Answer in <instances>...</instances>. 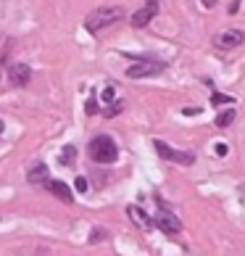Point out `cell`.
I'll use <instances>...</instances> for the list:
<instances>
[{
    "instance_id": "cell-17",
    "label": "cell",
    "mask_w": 245,
    "mask_h": 256,
    "mask_svg": "<svg viewBox=\"0 0 245 256\" xmlns=\"http://www.w3.org/2000/svg\"><path fill=\"white\" fill-rule=\"evenodd\" d=\"M77 190H79V193L87 190V180H84V177H77Z\"/></svg>"
},
{
    "instance_id": "cell-9",
    "label": "cell",
    "mask_w": 245,
    "mask_h": 256,
    "mask_svg": "<svg viewBox=\"0 0 245 256\" xmlns=\"http://www.w3.org/2000/svg\"><path fill=\"white\" fill-rule=\"evenodd\" d=\"M45 188L55 196V198H61V201H66V204H71L74 201V196H71V188L66 185V182H61V180H48L45 182Z\"/></svg>"
},
{
    "instance_id": "cell-18",
    "label": "cell",
    "mask_w": 245,
    "mask_h": 256,
    "mask_svg": "<svg viewBox=\"0 0 245 256\" xmlns=\"http://www.w3.org/2000/svg\"><path fill=\"white\" fill-rule=\"evenodd\" d=\"M119 111H121V103H116V106H111V108L106 111V116H116Z\"/></svg>"
},
{
    "instance_id": "cell-14",
    "label": "cell",
    "mask_w": 245,
    "mask_h": 256,
    "mask_svg": "<svg viewBox=\"0 0 245 256\" xmlns=\"http://www.w3.org/2000/svg\"><path fill=\"white\" fill-rule=\"evenodd\" d=\"M108 238V232L103 230V227H95V230L90 232V243H100V240H106Z\"/></svg>"
},
{
    "instance_id": "cell-7",
    "label": "cell",
    "mask_w": 245,
    "mask_h": 256,
    "mask_svg": "<svg viewBox=\"0 0 245 256\" xmlns=\"http://www.w3.org/2000/svg\"><path fill=\"white\" fill-rule=\"evenodd\" d=\"M243 40H245V34L240 30H227V32H222V34L214 37V45H216V48H240Z\"/></svg>"
},
{
    "instance_id": "cell-13",
    "label": "cell",
    "mask_w": 245,
    "mask_h": 256,
    "mask_svg": "<svg viewBox=\"0 0 245 256\" xmlns=\"http://www.w3.org/2000/svg\"><path fill=\"white\" fill-rule=\"evenodd\" d=\"M235 122V111L230 108V111H222L219 116H216V127H230Z\"/></svg>"
},
{
    "instance_id": "cell-21",
    "label": "cell",
    "mask_w": 245,
    "mask_h": 256,
    "mask_svg": "<svg viewBox=\"0 0 245 256\" xmlns=\"http://www.w3.org/2000/svg\"><path fill=\"white\" fill-rule=\"evenodd\" d=\"M182 114H185V116H195V114H198V108H193V106H190V108H185Z\"/></svg>"
},
{
    "instance_id": "cell-11",
    "label": "cell",
    "mask_w": 245,
    "mask_h": 256,
    "mask_svg": "<svg viewBox=\"0 0 245 256\" xmlns=\"http://www.w3.org/2000/svg\"><path fill=\"white\" fill-rule=\"evenodd\" d=\"M29 182H48V166L45 164H34L32 169H29Z\"/></svg>"
},
{
    "instance_id": "cell-2",
    "label": "cell",
    "mask_w": 245,
    "mask_h": 256,
    "mask_svg": "<svg viewBox=\"0 0 245 256\" xmlns=\"http://www.w3.org/2000/svg\"><path fill=\"white\" fill-rule=\"evenodd\" d=\"M87 154H90L92 161H98V164H114V161L119 158V148H116V143H114V138L98 135L95 140H90Z\"/></svg>"
},
{
    "instance_id": "cell-3",
    "label": "cell",
    "mask_w": 245,
    "mask_h": 256,
    "mask_svg": "<svg viewBox=\"0 0 245 256\" xmlns=\"http://www.w3.org/2000/svg\"><path fill=\"white\" fill-rule=\"evenodd\" d=\"M166 69V64L161 61H150V58H143V61H135L127 69V77L129 80H143V77H158Z\"/></svg>"
},
{
    "instance_id": "cell-5",
    "label": "cell",
    "mask_w": 245,
    "mask_h": 256,
    "mask_svg": "<svg viewBox=\"0 0 245 256\" xmlns=\"http://www.w3.org/2000/svg\"><path fill=\"white\" fill-rule=\"evenodd\" d=\"M156 14H158V3H156V0H148V3L140 8L135 16H132V26H135V30H143V26H148L150 22H153Z\"/></svg>"
},
{
    "instance_id": "cell-1",
    "label": "cell",
    "mask_w": 245,
    "mask_h": 256,
    "mask_svg": "<svg viewBox=\"0 0 245 256\" xmlns=\"http://www.w3.org/2000/svg\"><path fill=\"white\" fill-rule=\"evenodd\" d=\"M119 18H124V8L121 6H100L95 8L87 18H84V26H87V32H100L103 26H111V24H116Z\"/></svg>"
},
{
    "instance_id": "cell-12",
    "label": "cell",
    "mask_w": 245,
    "mask_h": 256,
    "mask_svg": "<svg viewBox=\"0 0 245 256\" xmlns=\"http://www.w3.org/2000/svg\"><path fill=\"white\" fill-rule=\"evenodd\" d=\"M74 161H77V148L74 146H66L61 150V164L63 166H74Z\"/></svg>"
},
{
    "instance_id": "cell-20",
    "label": "cell",
    "mask_w": 245,
    "mask_h": 256,
    "mask_svg": "<svg viewBox=\"0 0 245 256\" xmlns=\"http://www.w3.org/2000/svg\"><path fill=\"white\" fill-rule=\"evenodd\" d=\"M201 3H203L206 8H216V3H219V0H201Z\"/></svg>"
},
{
    "instance_id": "cell-15",
    "label": "cell",
    "mask_w": 245,
    "mask_h": 256,
    "mask_svg": "<svg viewBox=\"0 0 245 256\" xmlns=\"http://www.w3.org/2000/svg\"><path fill=\"white\" fill-rule=\"evenodd\" d=\"M211 103H214V106H222V103H232V98L230 96H222V92H214Z\"/></svg>"
},
{
    "instance_id": "cell-22",
    "label": "cell",
    "mask_w": 245,
    "mask_h": 256,
    "mask_svg": "<svg viewBox=\"0 0 245 256\" xmlns=\"http://www.w3.org/2000/svg\"><path fill=\"white\" fill-rule=\"evenodd\" d=\"M87 114H95V100H87Z\"/></svg>"
},
{
    "instance_id": "cell-23",
    "label": "cell",
    "mask_w": 245,
    "mask_h": 256,
    "mask_svg": "<svg viewBox=\"0 0 245 256\" xmlns=\"http://www.w3.org/2000/svg\"><path fill=\"white\" fill-rule=\"evenodd\" d=\"M0 135H3V122H0Z\"/></svg>"
},
{
    "instance_id": "cell-19",
    "label": "cell",
    "mask_w": 245,
    "mask_h": 256,
    "mask_svg": "<svg viewBox=\"0 0 245 256\" xmlns=\"http://www.w3.org/2000/svg\"><path fill=\"white\" fill-rule=\"evenodd\" d=\"M103 100H114V88H106V90H103Z\"/></svg>"
},
{
    "instance_id": "cell-6",
    "label": "cell",
    "mask_w": 245,
    "mask_h": 256,
    "mask_svg": "<svg viewBox=\"0 0 245 256\" xmlns=\"http://www.w3.org/2000/svg\"><path fill=\"white\" fill-rule=\"evenodd\" d=\"M153 222L158 224V230H164L166 235H177V232L182 230V222H180V216H174L172 212H158Z\"/></svg>"
},
{
    "instance_id": "cell-8",
    "label": "cell",
    "mask_w": 245,
    "mask_h": 256,
    "mask_svg": "<svg viewBox=\"0 0 245 256\" xmlns=\"http://www.w3.org/2000/svg\"><path fill=\"white\" fill-rule=\"evenodd\" d=\"M29 80H32L29 66H24V64H13L11 66V84L13 88H24V84H29Z\"/></svg>"
},
{
    "instance_id": "cell-10",
    "label": "cell",
    "mask_w": 245,
    "mask_h": 256,
    "mask_svg": "<svg viewBox=\"0 0 245 256\" xmlns=\"http://www.w3.org/2000/svg\"><path fill=\"white\" fill-rule=\"evenodd\" d=\"M127 214L132 216V222H135V224L140 227V230H150V227H153V222H150L148 216H145V212H143V208H137V206H129V208H127Z\"/></svg>"
},
{
    "instance_id": "cell-4",
    "label": "cell",
    "mask_w": 245,
    "mask_h": 256,
    "mask_svg": "<svg viewBox=\"0 0 245 256\" xmlns=\"http://www.w3.org/2000/svg\"><path fill=\"white\" fill-rule=\"evenodd\" d=\"M153 148H156V154L166 158V161H172V164H182V166H190L195 164V156L193 154H185V150H174V148H169L164 140H153Z\"/></svg>"
},
{
    "instance_id": "cell-16",
    "label": "cell",
    "mask_w": 245,
    "mask_h": 256,
    "mask_svg": "<svg viewBox=\"0 0 245 256\" xmlns=\"http://www.w3.org/2000/svg\"><path fill=\"white\" fill-rule=\"evenodd\" d=\"M230 154V146H224V143H216V156H227Z\"/></svg>"
}]
</instances>
